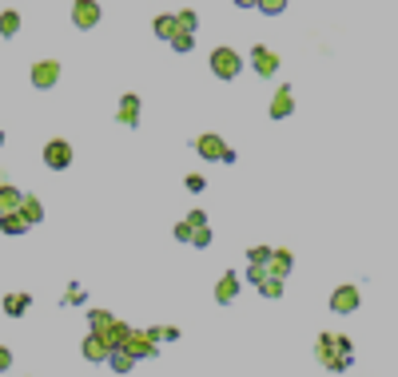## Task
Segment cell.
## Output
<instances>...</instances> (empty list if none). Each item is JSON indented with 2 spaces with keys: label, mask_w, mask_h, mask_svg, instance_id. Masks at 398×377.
Returning <instances> with one entry per match:
<instances>
[{
  "label": "cell",
  "mask_w": 398,
  "mask_h": 377,
  "mask_svg": "<svg viewBox=\"0 0 398 377\" xmlns=\"http://www.w3.org/2000/svg\"><path fill=\"white\" fill-rule=\"evenodd\" d=\"M56 84H60V64L56 60H36L32 64V88L48 92V88H56Z\"/></svg>",
  "instance_id": "obj_6"
},
{
  "label": "cell",
  "mask_w": 398,
  "mask_h": 377,
  "mask_svg": "<svg viewBox=\"0 0 398 377\" xmlns=\"http://www.w3.org/2000/svg\"><path fill=\"white\" fill-rule=\"evenodd\" d=\"M263 278H267V267H247V282H263Z\"/></svg>",
  "instance_id": "obj_33"
},
{
  "label": "cell",
  "mask_w": 398,
  "mask_h": 377,
  "mask_svg": "<svg viewBox=\"0 0 398 377\" xmlns=\"http://www.w3.org/2000/svg\"><path fill=\"white\" fill-rule=\"evenodd\" d=\"M175 238H179V242H191V226H188V222H175Z\"/></svg>",
  "instance_id": "obj_35"
},
{
  "label": "cell",
  "mask_w": 398,
  "mask_h": 377,
  "mask_svg": "<svg viewBox=\"0 0 398 377\" xmlns=\"http://www.w3.org/2000/svg\"><path fill=\"white\" fill-rule=\"evenodd\" d=\"M191 226V231H195V226H207V215L203 211H199V206H195V211H188V219H183Z\"/></svg>",
  "instance_id": "obj_30"
},
{
  "label": "cell",
  "mask_w": 398,
  "mask_h": 377,
  "mask_svg": "<svg viewBox=\"0 0 398 377\" xmlns=\"http://www.w3.org/2000/svg\"><path fill=\"white\" fill-rule=\"evenodd\" d=\"M168 44H172V52H179V56H183V52H191V44H195V36H179V32H175V36L168 40Z\"/></svg>",
  "instance_id": "obj_27"
},
{
  "label": "cell",
  "mask_w": 398,
  "mask_h": 377,
  "mask_svg": "<svg viewBox=\"0 0 398 377\" xmlns=\"http://www.w3.org/2000/svg\"><path fill=\"white\" fill-rule=\"evenodd\" d=\"M111 322H116V318H111L108 310H88V326H92V334H96V338H100V334L108 330Z\"/></svg>",
  "instance_id": "obj_22"
},
{
  "label": "cell",
  "mask_w": 398,
  "mask_h": 377,
  "mask_svg": "<svg viewBox=\"0 0 398 377\" xmlns=\"http://www.w3.org/2000/svg\"><path fill=\"white\" fill-rule=\"evenodd\" d=\"M315 358H318L323 369L343 374V369H350V362H354V346H350L347 334H318L315 338Z\"/></svg>",
  "instance_id": "obj_1"
},
{
  "label": "cell",
  "mask_w": 398,
  "mask_h": 377,
  "mask_svg": "<svg viewBox=\"0 0 398 377\" xmlns=\"http://www.w3.org/2000/svg\"><path fill=\"white\" fill-rule=\"evenodd\" d=\"M108 365H111V374H132V369H136V362L127 358L124 349H111V354H108Z\"/></svg>",
  "instance_id": "obj_21"
},
{
  "label": "cell",
  "mask_w": 398,
  "mask_h": 377,
  "mask_svg": "<svg viewBox=\"0 0 398 377\" xmlns=\"http://www.w3.org/2000/svg\"><path fill=\"white\" fill-rule=\"evenodd\" d=\"M140 111H143L140 95H124V99H120V124L136 127V124H140Z\"/></svg>",
  "instance_id": "obj_15"
},
{
  "label": "cell",
  "mask_w": 398,
  "mask_h": 377,
  "mask_svg": "<svg viewBox=\"0 0 398 377\" xmlns=\"http://www.w3.org/2000/svg\"><path fill=\"white\" fill-rule=\"evenodd\" d=\"M84 302V290L80 286H68V294H64V306H80Z\"/></svg>",
  "instance_id": "obj_31"
},
{
  "label": "cell",
  "mask_w": 398,
  "mask_h": 377,
  "mask_svg": "<svg viewBox=\"0 0 398 377\" xmlns=\"http://www.w3.org/2000/svg\"><path fill=\"white\" fill-rule=\"evenodd\" d=\"M247 258H251V267H267L271 246H251V251H247Z\"/></svg>",
  "instance_id": "obj_28"
},
{
  "label": "cell",
  "mask_w": 398,
  "mask_h": 377,
  "mask_svg": "<svg viewBox=\"0 0 398 377\" xmlns=\"http://www.w3.org/2000/svg\"><path fill=\"white\" fill-rule=\"evenodd\" d=\"M359 302H363L359 286H334V290H331V310H334V314H354V310H359Z\"/></svg>",
  "instance_id": "obj_7"
},
{
  "label": "cell",
  "mask_w": 398,
  "mask_h": 377,
  "mask_svg": "<svg viewBox=\"0 0 398 377\" xmlns=\"http://www.w3.org/2000/svg\"><path fill=\"white\" fill-rule=\"evenodd\" d=\"M12 362H16V358H12V349H8V346H0V374H8V369H12Z\"/></svg>",
  "instance_id": "obj_32"
},
{
  "label": "cell",
  "mask_w": 398,
  "mask_h": 377,
  "mask_svg": "<svg viewBox=\"0 0 398 377\" xmlns=\"http://www.w3.org/2000/svg\"><path fill=\"white\" fill-rule=\"evenodd\" d=\"M259 294H263V298H283V282H279V278H263V282H259Z\"/></svg>",
  "instance_id": "obj_25"
},
{
  "label": "cell",
  "mask_w": 398,
  "mask_h": 377,
  "mask_svg": "<svg viewBox=\"0 0 398 377\" xmlns=\"http://www.w3.org/2000/svg\"><path fill=\"white\" fill-rule=\"evenodd\" d=\"M124 354L132 358V362H147V358H156L159 346L147 338V330H132L127 334V342H124Z\"/></svg>",
  "instance_id": "obj_3"
},
{
  "label": "cell",
  "mask_w": 398,
  "mask_h": 377,
  "mask_svg": "<svg viewBox=\"0 0 398 377\" xmlns=\"http://www.w3.org/2000/svg\"><path fill=\"white\" fill-rule=\"evenodd\" d=\"M20 191L12 187V183H0V215H12V211H20Z\"/></svg>",
  "instance_id": "obj_17"
},
{
  "label": "cell",
  "mask_w": 398,
  "mask_h": 377,
  "mask_svg": "<svg viewBox=\"0 0 398 377\" xmlns=\"http://www.w3.org/2000/svg\"><path fill=\"white\" fill-rule=\"evenodd\" d=\"M195 151L203 159H215V163H235V151H231L219 135H199V139H195Z\"/></svg>",
  "instance_id": "obj_4"
},
{
  "label": "cell",
  "mask_w": 398,
  "mask_h": 377,
  "mask_svg": "<svg viewBox=\"0 0 398 377\" xmlns=\"http://www.w3.org/2000/svg\"><path fill=\"white\" fill-rule=\"evenodd\" d=\"M152 32H156L159 40H172V36H175V16H156Z\"/></svg>",
  "instance_id": "obj_24"
},
{
  "label": "cell",
  "mask_w": 398,
  "mask_h": 377,
  "mask_svg": "<svg viewBox=\"0 0 398 377\" xmlns=\"http://www.w3.org/2000/svg\"><path fill=\"white\" fill-rule=\"evenodd\" d=\"M127 334H132V326H127V322H120V318H116V322H111L108 330L100 334V338H104V346H108V354H111V349H124Z\"/></svg>",
  "instance_id": "obj_13"
},
{
  "label": "cell",
  "mask_w": 398,
  "mask_h": 377,
  "mask_svg": "<svg viewBox=\"0 0 398 377\" xmlns=\"http://www.w3.org/2000/svg\"><path fill=\"white\" fill-rule=\"evenodd\" d=\"M28 294H4V314L8 318H20L24 310H28Z\"/></svg>",
  "instance_id": "obj_19"
},
{
  "label": "cell",
  "mask_w": 398,
  "mask_h": 377,
  "mask_svg": "<svg viewBox=\"0 0 398 377\" xmlns=\"http://www.w3.org/2000/svg\"><path fill=\"white\" fill-rule=\"evenodd\" d=\"M239 72H243V56L235 48H215L211 52V76L215 79H239Z\"/></svg>",
  "instance_id": "obj_2"
},
{
  "label": "cell",
  "mask_w": 398,
  "mask_h": 377,
  "mask_svg": "<svg viewBox=\"0 0 398 377\" xmlns=\"http://www.w3.org/2000/svg\"><path fill=\"white\" fill-rule=\"evenodd\" d=\"M291 111H295V88H291V84H279V92L271 95L267 115H271V119H287Z\"/></svg>",
  "instance_id": "obj_9"
},
{
  "label": "cell",
  "mask_w": 398,
  "mask_h": 377,
  "mask_svg": "<svg viewBox=\"0 0 398 377\" xmlns=\"http://www.w3.org/2000/svg\"><path fill=\"white\" fill-rule=\"evenodd\" d=\"M251 68H255L263 79H271L275 72H279V56H275L267 44H255V48H251Z\"/></svg>",
  "instance_id": "obj_10"
},
{
  "label": "cell",
  "mask_w": 398,
  "mask_h": 377,
  "mask_svg": "<svg viewBox=\"0 0 398 377\" xmlns=\"http://www.w3.org/2000/svg\"><path fill=\"white\" fill-rule=\"evenodd\" d=\"M44 163L52 167V171H64V167H72V143H68V139H48Z\"/></svg>",
  "instance_id": "obj_8"
},
{
  "label": "cell",
  "mask_w": 398,
  "mask_h": 377,
  "mask_svg": "<svg viewBox=\"0 0 398 377\" xmlns=\"http://www.w3.org/2000/svg\"><path fill=\"white\" fill-rule=\"evenodd\" d=\"M235 298H239V274L235 270H227L219 282H215V302H219V306H231Z\"/></svg>",
  "instance_id": "obj_12"
},
{
  "label": "cell",
  "mask_w": 398,
  "mask_h": 377,
  "mask_svg": "<svg viewBox=\"0 0 398 377\" xmlns=\"http://www.w3.org/2000/svg\"><path fill=\"white\" fill-rule=\"evenodd\" d=\"M16 32H20V12H16V8H4V12H0V36L12 40Z\"/></svg>",
  "instance_id": "obj_20"
},
{
  "label": "cell",
  "mask_w": 398,
  "mask_h": 377,
  "mask_svg": "<svg viewBox=\"0 0 398 377\" xmlns=\"http://www.w3.org/2000/svg\"><path fill=\"white\" fill-rule=\"evenodd\" d=\"M84 358H88V362H108V346H104V338H96V334H88V338H84Z\"/></svg>",
  "instance_id": "obj_16"
},
{
  "label": "cell",
  "mask_w": 398,
  "mask_h": 377,
  "mask_svg": "<svg viewBox=\"0 0 398 377\" xmlns=\"http://www.w3.org/2000/svg\"><path fill=\"white\" fill-rule=\"evenodd\" d=\"M191 246L207 251V246H211V226H195V231H191Z\"/></svg>",
  "instance_id": "obj_26"
},
{
  "label": "cell",
  "mask_w": 398,
  "mask_h": 377,
  "mask_svg": "<svg viewBox=\"0 0 398 377\" xmlns=\"http://www.w3.org/2000/svg\"><path fill=\"white\" fill-rule=\"evenodd\" d=\"M100 16H104V8H100L96 0H76V4H72V24H76L80 32L96 28V24H100Z\"/></svg>",
  "instance_id": "obj_5"
},
{
  "label": "cell",
  "mask_w": 398,
  "mask_h": 377,
  "mask_svg": "<svg viewBox=\"0 0 398 377\" xmlns=\"http://www.w3.org/2000/svg\"><path fill=\"white\" fill-rule=\"evenodd\" d=\"M16 215L28 222V226H36V222H44V206H40V199H36V195H24V199H20V211H16Z\"/></svg>",
  "instance_id": "obj_14"
},
{
  "label": "cell",
  "mask_w": 398,
  "mask_h": 377,
  "mask_svg": "<svg viewBox=\"0 0 398 377\" xmlns=\"http://www.w3.org/2000/svg\"><path fill=\"white\" fill-rule=\"evenodd\" d=\"M0 231H4V235H24V231H28V222L12 211V215H0Z\"/></svg>",
  "instance_id": "obj_23"
},
{
  "label": "cell",
  "mask_w": 398,
  "mask_h": 377,
  "mask_svg": "<svg viewBox=\"0 0 398 377\" xmlns=\"http://www.w3.org/2000/svg\"><path fill=\"white\" fill-rule=\"evenodd\" d=\"M195 28H199V16L191 12V8L175 12V32H179V36H195Z\"/></svg>",
  "instance_id": "obj_18"
},
{
  "label": "cell",
  "mask_w": 398,
  "mask_h": 377,
  "mask_svg": "<svg viewBox=\"0 0 398 377\" xmlns=\"http://www.w3.org/2000/svg\"><path fill=\"white\" fill-rule=\"evenodd\" d=\"M291 270H295V254H291V251H271V258H267V274H271V278H279V282H283Z\"/></svg>",
  "instance_id": "obj_11"
},
{
  "label": "cell",
  "mask_w": 398,
  "mask_h": 377,
  "mask_svg": "<svg viewBox=\"0 0 398 377\" xmlns=\"http://www.w3.org/2000/svg\"><path fill=\"white\" fill-rule=\"evenodd\" d=\"M188 191L191 195H199V191H203V175H188Z\"/></svg>",
  "instance_id": "obj_34"
},
{
  "label": "cell",
  "mask_w": 398,
  "mask_h": 377,
  "mask_svg": "<svg viewBox=\"0 0 398 377\" xmlns=\"http://www.w3.org/2000/svg\"><path fill=\"white\" fill-rule=\"evenodd\" d=\"M283 8H287L283 0H263V4H259V12H263V16H279Z\"/></svg>",
  "instance_id": "obj_29"
}]
</instances>
